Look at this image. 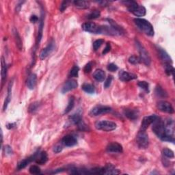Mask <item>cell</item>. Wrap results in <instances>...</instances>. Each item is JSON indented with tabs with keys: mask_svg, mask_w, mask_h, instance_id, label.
Listing matches in <instances>:
<instances>
[{
	"mask_svg": "<svg viewBox=\"0 0 175 175\" xmlns=\"http://www.w3.org/2000/svg\"><path fill=\"white\" fill-rule=\"evenodd\" d=\"M77 82L75 80L73 79H71V80H68L64 83L62 89V92L64 94V93L68 92V91H71L73 89L76 88L77 87Z\"/></svg>",
	"mask_w": 175,
	"mask_h": 175,
	"instance_id": "cell-14",
	"label": "cell"
},
{
	"mask_svg": "<svg viewBox=\"0 0 175 175\" xmlns=\"http://www.w3.org/2000/svg\"><path fill=\"white\" fill-rule=\"evenodd\" d=\"M73 3L79 9H86L90 7V2L87 1H75Z\"/></svg>",
	"mask_w": 175,
	"mask_h": 175,
	"instance_id": "cell-24",
	"label": "cell"
},
{
	"mask_svg": "<svg viewBox=\"0 0 175 175\" xmlns=\"http://www.w3.org/2000/svg\"><path fill=\"white\" fill-rule=\"evenodd\" d=\"M4 151H5V154H6V155H12V153H13L12 150V148H11L10 146H8V145L5 146Z\"/></svg>",
	"mask_w": 175,
	"mask_h": 175,
	"instance_id": "cell-44",
	"label": "cell"
},
{
	"mask_svg": "<svg viewBox=\"0 0 175 175\" xmlns=\"http://www.w3.org/2000/svg\"><path fill=\"white\" fill-rule=\"evenodd\" d=\"M47 160H48V157H47V154L45 151H39L36 153V163L42 165L46 163Z\"/></svg>",
	"mask_w": 175,
	"mask_h": 175,
	"instance_id": "cell-16",
	"label": "cell"
},
{
	"mask_svg": "<svg viewBox=\"0 0 175 175\" xmlns=\"http://www.w3.org/2000/svg\"><path fill=\"white\" fill-rule=\"evenodd\" d=\"M37 75L34 73L30 74L27 80V85L30 90H33L34 88H35L36 84H37Z\"/></svg>",
	"mask_w": 175,
	"mask_h": 175,
	"instance_id": "cell-19",
	"label": "cell"
},
{
	"mask_svg": "<svg viewBox=\"0 0 175 175\" xmlns=\"http://www.w3.org/2000/svg\"><path fill=\"white\" fill-rule=\"evenodd\" d=\"M38 20H39V18H38L37 16H36V15H32V16L30 17V21L32 23H36L38 21Z\"/></svg>",
	"mask_w": 175,
	"mask_h": 175,
	"instance_id": "cell-49",
	"label": "cell"
},
{
	"mask_svg": "<svg viewBox=\"0 0 175 175\" xmlns=\"http://www.w3.org/2000/svg\"><path fill=\"white\" fill-rule=\"evenodd\" d=\"M108 21H109L110 25H111V27H112L116 31L118 32L119 33L120 35L122 34H123V32H124V30H123V28H122L121 26L119 25L116 23L115 21H114L112 19H107Z\"/></svg>",
	"mask_w": 175,
	"mask_h": 175,
	"instance_id": "cell-26",
	"label": "cell"
},
{
	"mask_svg": "<svg viewBox=\"0 0 175 175\" xmlns=\"http://www.w3.org/2000/svg\"><path fill=\"white\" fill-rule=\"evenodd\" d=\"M134 22L139 29L146 34V35L153 37L154 36V29L152 24L144 19H135Z\"/></svg>",
	"mask_w": 175,
	"mask_h": 175,
	"instance_id": "cell-3",
	"label": "cell"
},
{
	"mask_svg": "<svg viewBox=\"0 0 175 175\" xmlns=\"http://www.w3.org/2000/svg\"><path fill=\"white\" fill-rule=\"evenodd\" d=\"M136 142L139 148H146L148 147L149 140H148V136L146 131L140 130L138 135H137Z\"/></svg>",
	"mask_w": 175,
	"mask_h": 175,
	"instance_id": "cell-5",
	"label": "cell"
},
{
	"mask_svg": "<svg viewBox=\"0 0 175 175\" xmlns=\"http://www.w3.org/2000/svg\"><path fill=\"white\" fill-rule=\"evenodd\" d=\"M123 113H124L125 116L128 118L129 119L132 120V121L137 119L139 116V111L137 110L125 109Z\"/></svg>",
	"mask_w": 175,
	"mask_h": 175,
	"instance_id": "cell-17",
	"label": "cell"
},
{
	"mask_svg": "<svg viewBox=\"0 0 175 175\" xmlns=\"http://www.w3.org/2000/svg\"><path fill=\"white\" fill-rule=\"evenodd\" d=\"M1 82L3 83H4V81L6 79V75H7V66L6 64L4 58L3 57H1Z\"/></svg>",
	"mask_w": 175,
	"mask_h": 175,
	"instance_id": "cell-23",
	"label": "cell"
},
{
	"mask_svg": "<svg viewBox=\"0 0 175 175\" xmlns=\"http://www.w3.org/2000/svg\"><path fill=\"white\" fill-rule=\"evenodd\" d=\"M159 56H160V57H161V59L162 60L163 62H164L165 64H172V59H171L170 56L167 54L166 51L163 50L162 49H159Z\"/></svg>",
	"mask_w": 175,
	"mask_h": 175,
	"instance_id": "cell-21",
	"label": "cell"
},
{
	"mask_svg": "<svg viewBox=\"0 0 175 175\" xmlns=\"http://www.w3.org/2000/svg\"><path fill=\"white\" fill-rule=\"evenodd\" d=\"M121 172L110 163L101 168V174H119Z\"/></svg>",
	"mask_w": 175,
	"mask_h": 175,
	"instance_id": "cell-13",
	"label": "cell"
},
{
	"mask_svg": "<svg viewBox=\"0 0 175 175\" xmlns=\"http://www.w3.org/2000/svg\"><path fill=\"white\" fill-rule=\"evenodd\" d=\"M153 131L156 136L160 138L163 141L167 142L166 129H165V123L162 120L157 118L153 123Z\"/></svg>",
	"mask_w": 175,
	"mask_h": 175,
	"instance_id": "cell-1",
	"label": "cell"
},
{
	"mask_svg": "<svg viewBox=\"0 0 175 175\" xmlns=\"http://www.w3.org/2000/svg\"><path fill=\"white\" fill-rule=\"evenodd\" d=\"M79 68L77 66H74L72 68L71 71H70V75L73 77H77L78 74H79Z\"/></svg>",
	"mask_w": 175,
	"mask_h": 175,
	"instance_id": "cell-34",
	"label": "cell"
},
{
	"mask_svg": "<svg viewBox=\"0 0 175 175\" xmlns=\"http://www.w3.org/2000/svg\"><path fill=\"white\" fill-rule=\"evenodd\" d=\"M157 118L158 117H157L156 115H151V116H148L144 117L143 121H142V122L140 130L146 131V129H147L148 127H149V125L153 124Z\"/></svg>",
	"mask_w": 175,
	"mask_h": 175,
	"instance_id": "cell-11",
	"label": "cell"
},
{
	"mask_svg": "<svg viewBox=\"0 0 175 175\" xmlns=\"http://www.w3.org/2000/svg\"><path fill=\"white\" fill-rule=\"evenodd\" d=\"M62 149H63V147H62V145H60V144H57L54 148V151L56 153H59L62 151Z\"/></svg>",
	"mask_w": 175,
	"mask_h": 175,
	"instance_id": "cell-47",
	"label": "cell"
},
{
	"mask_svg": "<svg viewBox=\"0 0 175 175\" xmlns=\"http://www.w3.org/2000/svg\"><path fill=\"white\" fill-rule=\"evenodd\" d=\"M85 32L94 34H100V26L93 22H85L81 26Z\"/></svg>",
	"mask_w": 175,
	"mask_h": 175,
	"instance_id": "cell-8",
	"label": "cell"
},
{
	"mask_svg": "<svg viewBox=\"0 0 175 175\" xmlns=\"http://www.w3.org/2000/svg\"><path fill=\"white\" fill-rule=\"evenodd\" d=\"M95 127L98 130L104 131H111L116 129V124L112 121H99L95 124Z\"/></svg>",
	"mask_w": 175,
	"mask_h": 175,
	"instance_id": "cell-4",
	"label": "cell"
},
{
	"mask_svg": "<svg viewBox=\"0 0 175 175\" xmlns=\"http://www.w3.org/2000/svg\"><path fill=\"white\" fill-rule=\"evenodd\" d=\"M70 121H71L73 124L78 125L82 121V119H81V116L77 114H73L71 116H70Z\"/></svg>",
	"mask_w": 175,
	"mask_h": 175,
	"instance_id": "cell-27",
	"label": "cell"
},
{
	"mask_svg": "<svg viewBox=\"0 0 175 175\" xmlns=\"http://www.w3.org/2000/svg\"><path fill=\"white\" fill-rule=\"evenodd\" d=\"M138 85L140 86V88H141L142 89H143V90H144L145 91H146V92H148V87H149V85H148V83L146 82V81H139Z\"/></svg>",
	"mask_w": 175,
	"mask_h": 175,
	"instance_id": "cell-40",
	"label": "cell"
},
{
	"mask_svg": "<svg viewBox=\"0 0 175 175\" xmlns=\"http://www.w3.org/2000/svg\"><path fill=\"white\" fill-rule=\"evenodd\" d=\"M106 150L108 153H121L123 152V148L121 144L118 142H112L108 144Z\"/></svg>",
	"mask_w": 175,
	"mask_h": 175,
	"instance_id": "cell-12",
	"label": "cell"
},
{
	"mask_svg": "<svg viewBox=\"0 0 175 175\" xmlns=\"http://www.w3.org/2000/svg\"><path fill=\"white\" fill-rule=\"evenodd\" d=\"M39 103L34 102L30 105L29 112L30 113H34V112H35L38 109H39Z\"/></svg>",
	"mask_w": 175,
	"mask_h": 175,
	"instance_id": "cell-36",
	"label": "cell"
},
{
	"mask_svg": "<svg viewBox=\"0 0 175 175\" xmlns=\"http://www.w3.org/2000/svg\"><path fill=\"white\" fill-rule=\"evenodd\" d=\"M110 49H111V46H110V44L109 43H108L107 44V45H106L105 48L104 49L103 51V54L105 55V54H107V53L109 52V51H110Z\"/></svg>",
	"mask_w": 175,
	"mask_h": 175,
	"instance_id": "cell-48",
	"label": "cell"
},
{
	"mask_svg": "<svg viewBox=\"0 0 175 175\" xmlns=\"http://www.w3.org/2000/svg\"><path fill=\"white\" fill-rule=\"evenodd\" d=\"M30 172L32 174H38L41 173V169L37 165H32L30 168Z\"/></svg>",
	"mask_w": 175,
	"mask_h": 175,
	"instance_id": "cell-38",
	"label": "cell"
},
{
	"mask_svg": "<svg viewBox=\"0 0 175 175\" xmlns=\"http://www.w3.org/2000/svg\"><path fill=\"white\" fill-rule=\"evenodd\" d=\"M68 1H62V3H61V6H60V11L61 12H64V10H65V9L67 8L68 6Z\"/></svg>",
	"mask_w": 175,
	"mask_h": 175,
	"instance_id": "cell-46",
	"label": "cell"
},
{
	"mask_svg": "<svg viewBox=\"0 0 175 175\" xmlns=\"http://www.w3.org/2000/svg\"><path fill=\"white\" fill-rule=\"evenodd\" d=\"M83 71L85 73H90V72L92 71V64H91L90 62H89V63H88L85 66L84 69H83Z\"/></svg>",
	"mask_w": 175,
	"mask_h": 175,
	"instance_id": "cell-45",
	"label": "cell"
},
{
	"mask_svg": "<svg viewBox=\"0 0 175 175\" xmlns=\"http://www.w3.org/2000/svg\"><path fill=\"white\" fill-rule=\"evenodd\" d=\"M111 111L112 108L108 107V106L97 105L91 110V111L90 112V115L91 116H97L109 113Z\"/></svg>",
	"mask_w": 175,
	"mask_h": 175,
	"instance_id": "cell-7",
	"label": "cell"
},
{
	"mask_svg": "<svg viewBox=\"0 0 175 175\" xmlns=\"http://www.w3.org/2000/svg\"><path fill=\"white\" fill-rule=\"evenodd\" d=\"M123 3L127 6L129 11L133 13L135 16L141 17H144L146 14V8L143 6L138 5V3L134 1H123Z\"/></svg>",
	"mask_w": 175,
	"mask_h": 175,
	"instance_id": "cell-2",
	"label": "cell"
},
{
	"mask_svg": "<svg viewBox=\"0 0 175 175\" xmlns=\"http://www.w3.org/2000/svg\"><path fill=\"white\" fill-rule=\"evenodd\" d=\"M118 66L116 65L115 64H113V63H111L109 65L107 66V70L108 71H111V72H114V71H116L118 70Z\"/></svg>",
	"mask_w": 175,
	"mask_h": 175,
	"instance_id": "cell-43",
	"label": "cell"
},
{
	"mask_svg": "<svg viewBox=\"0 0 175 175\" xmlns=\"http://www.w3.org/2000/svg\"><path fill=\"white\" fill-rule=\"evenodd\" d=\"M93 77L96 81H103L105 79V73L101 69H97L93 73Z\"/></svg>",
	"mask_w": 175,
	"mask_h": 175,
	"instance_id": "cell-22",
	"label": "cell"
},
{
	"mask_svg": "<svg viewBox=\"0 0 175 175\" xmlns=\"http://www.w3.org/2000/svg\"><path fill=\"white\" fill-rule=\"evenodd\" d=\"M74 105H75V99H74L73 96H72V97L70 98L67 107H66L65 111H64V114H67L70 111H71L73 110Z\"/></svg>",
	"mask_w": 175,
	"mask_h": 175,
	"instance_id": "cell-30",
	"label": "cell"
},
{
	"mask_svg": "<svg viewBox=\"0 0 175 175\" xmlns=\"http://www.w3.org/2000/svg\"><path fill=\"white\" fill-rule=\"evenodd\" d=\"M129 63L132 64H137L140 62V60L138 57L136 56H131L130 58H129Z\"/></svg>",
	"mask_w": 175,
	"mask_h": 175,
	"instance_id": "cell-41",
	"label": "cell"
},
{
	"mask_svg": "<svg viewBox=\"0 0 175 175\" xmlns=\"http://www.w3.org/2000/svg\"><path fill=\"white\" fill-rule=\"evenodd\" d=\"M35 158H36V153H34L33 155H32L31 157H28V158H27V159H23V160H22L21 161H20V162L19 163L18 166H17L18 170H22V169L25 168V167L27 166V165L29 164L31 161H35Z\"/></svg>",
	"mask_w": 175,
	"mask_h": 175,
	"instance_id": "cell-20",
	"label": "cell"
},
{
	"mask_svg": "<svg viewBox=\"0 0 175 175\" xmlns=\"http://www.w3.org/2000/svg\"><path fill=\"white\" fill-rule=\"evenodd\" d=\"M62 142L64 146H68V147H71V146H75V144H77V139H76L73 136H71V135H67V136H65L63 138H62Z\"/></svg>",
	"mask_w": 175,
	"mask_h": 175,
	"instance_id": "cell-15",
	"label": "cell"
},
{
	"mask_svg": "<svg viewBox=\"0 0 175 175\" xmlns=\"http://www.w3.org/2000/svg\"><path fill=\"white\" fill-rule=\"evenodd\" d=\"M112 79H113V77H112V76H109L107 78V79H106L104 83V87L105 88H109L110 86V85H111Z\"/></svg>",
	"mask_w": 175,
	"mask_h": 175,
	"instance_id": "cell-42",
	"label": "cell"
},
{
	"mask_svg": "<svg viewBox=\"0 0 175 175\" xmlns=\"http://www.w3.org/2000/svg\"><path fill=\"white\" fill-rule=\"evenodd\" d=\"M156 94L158 95L159 96H161V97H166L167 94L164 90L160 86H157L156 88Z\"/></svg>",
	"mask_w": 175,
	"mask_h": 175,
	"instance_id": "cell-35",
	"label": "cell"
},
{
	"mask_svg": "<svg viewBox=\"0 0 175 175\" xmlns=\"http://www.w3.org/2000/svg\"><path fill=\"white\" fill-rule=\"evenodd\" d=\"M137 78V75L126 71H121L119 73V79L123 81H129Z\"/></svg>",
	"mask_w": 175,
	"mask_h": 175,
	"instance_id": "cell-18",
	"label": "cell"
},
{
	"mask_svg": "<svg viewBox=\"0 0 175 175\" xmlns=\"http://www.w3.org/2000/svg\"><path fill=\"white\" fill-rule=\"evenodd\" d=\"M157 108L161 112H165V113L172 114L174 113V109L170 103L166 101H160L157 103Z\"/></svg>",
	"mask_w": 175,
	"mask_h": 175,
	"instance_id": "cell-10",
	"label": "cell"
},
{
	"mask_svg": "<svg viewBox=\"0 0 175 175\" xmlns=\"http://www.w3.org/2000/svg\"><path fill=\"white\" fill-rule=\"evenodd\" d=\"M103 43L104 41L102 39H99L95 41L94 43H93V48H94V50L96 51L97 49H99V48H100V47L103 44Z\"/></svg>",
	"mask_w": 175,
	"mask_h": 175,
	"instance_id": "cell-37",
	"label": "cell"
},
{
	"mask_svg": "<svg viewBox=\"0 0 175 175\" xmlns=\"http://www.w3.org/2000/svg\"><path fill=\"white\" fill-rule=\"evenodd\" d=\"M101 16V12L99 10H94L90 13V14L88 16V19H97Z\"/></svg>",
	"mask_w": 175,
	"mask_h": 175,
	"instance_id": "cell-33",
	"label": "cell"
},
{
	"mask_svg": "<svg viewBox=\"0 0 175 175\" xmlns=\"http://www.w3.org/2000/svg\"><path fill=\"white\" fill-rule=\"evenodd\" d=\"M137 47H138L139 53H140V60L142 61L146 65L149 66L151 64V58L147 51L144 49V47L139 42H137Z\"/></svg>",
	"mask_w": 175,
	"mask_h": 175,
	"instance_id": "cell-6",
	"label": "cell"
},
{
	"mask_svg": "<svg viewBox=\"0 0 175 175\" xmlns=\"http://www.w3.org/2000/svg\"><path fill=\"white\" fill-rule=\"evenodd\" d=\"M82 89L85 92L89 94H93L94 92V88L90 83H84L82 85Z\"/></svg>",
	"mask_w": 175,
	"mask_h": 175,
	"instance_id": "cell-29",
	"label": "cell"
},
{
	"mask_svg": "<svg viewBox=\"0 0 175 175\" xmlns=\"http://www.w3.org/2000/svg\"><path fill=\"white\" fill-rule=\"evenodd\" d=\"M14 37H15V40H16V43H17V47L21 50L22 49V42H21V37L19 34L18 32L16 30H14Z\"/></svg>",
	"mask_w": 175,
	"mask_h": 175,
	"instance_id": "cell-31",
	"label": "cell"
},
{
	"mask_svg": "<svg viewBox=\"0 0 175 175\" xmlns=\"http://www.w3.org/2000/svg\"><path fill=\"white\" fill-rule=\"evenodd\" d=\"M44 26V22H43V17H42L40 21L39 24V32H38V43H39L41 41L42 37H43V30Z\"/></svg>",
	"mask_w": 175,
	"mask_h": 175,
	"instance_id": "cell-28",
	"label": "cell"
},
{
	"mask_svg": "<svg viewBox=\"0 0 175 175\" xmlns=\"http://www.w3.org/2000/svg\"><path fill=\"white\" fill-rule=\"evenodd\" d=\"M11 92H12V83H10L8 86V95L6 99L4 104H3V111H5L6 110V108L8 107V105L11 99Z\"/></svg>",
	"mask_w": 175,
	"mask_h": 175,
	"instance_id": "cell-25",
	"label": "cell"
},
{
	"mask_svg": "<svg viewBox=\"0 0 175 175\" xmlns=\"http://www.w3.org/2000/svg\"><path fill=\"white\" fill-rule=\"evenodd\" d=\"M163 154L165 157H168V158H174V152L172 150L169 149V148H164L163 150Z\"/></svg>",
	"mask_w": 175,
	"mask_h": 175,
	"instance_id": "cell-32",
	"label": "cell"
},
{
	"mask_svg": "<svg viewBox=\"0 0 175 175\" xmlns=\"http://www.w3.org/2000/svg\"><path fill=\"white\" fill-rule=\"evenodd\" d=\"M165 73H167V75H170L174 73V68L172 66V64H165Z\"/></svg>",
	"mask_w": 175,
	"mask_h": 175,
	"instance_id": "cell-39",
	"label": "cell"
},
{
	"mask_svg": "<svg viewBox=\"0 0 175 175\" xmlns=\"http://www.w3.org/2000/svg\"><path fill=\"white\" fill-rule=\"evenodd\" d=\"M55 48H56V43L54 41H51L48 44V45L41 51V54H40V58L41 60H44L47 58L54 51Z\"/></svg>",
	"mask_w": 175,
	"mask_h": 175,
	"instance_id": "cell-9",
	"label": "cell"
}]
</instances>
